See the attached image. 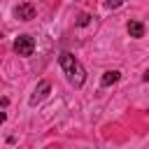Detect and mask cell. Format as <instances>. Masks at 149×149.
<instances>
[{
	"instance_id": "1",
	"label": "cell",
	"mask_w": 149,
	"mask_h": 149,
	"mask_svg": "<svg viewBox=\"0 0 149 149\" xmlns=\"http://www.w3.org/2000/svg\"><path fill=\"white\" fill-rule=\"evenodd\" d=\"M14 51H16L19 56H33V51H35V40H33L30 35H19V37L14 40Z\"/></svg>"
},
{
	"instance_id": "2",
	"label": "cell",
	"mask_w": 149,
	"mask_h": 149,
	"mask_svg": "<svg viewBox=\"0 0 149 149\" xmlns=\"http://www.w3.org/2000/svg\"><path fill=\"white\" fill-rule=\"evenodd\" d=\"M68 79H70V84H72V86H77V88L86 81V70H84V65H81L79 61H77V63H74V68L68 72Z\"/></svg>"
},
{
	"instance_id": "3",
	"label": "cell",
	"mask_w": 149,
	"mask_h": 149,
	"mask_svg": "<svg viewBox=\"0 0 149 149\" xmlns=\"http://www.w3.org/2000/svg\"><path fill=\"white\" fill-rule=\"evenodd\" d=\"M14 16H16L19 21H30V19H35V7H33V2H21V5H16V7H14Z\"/></svg>"
},
{
	"instance_id": "4",
	"label": "cell",
	"mask_w": 149,
	"mask_h": 149,
	"mask_svg": "<svg viewBox=\"0 0 149 149\" xmlns=\"http://www.w3.org/2000/svg\"><path fill=\"white\" fill-rule=\"evenodd\" d=\"M49 91H51V84H49V81H40V84L35 86L33 95H30V105H37L40 100H44V98L49 95Z\"/></svg>"
},
{
	"instance_id": "5",
	"label": "cell",
	"mask_w": 149,
	"mask_h": 149,
	"mask_svg": "<svg viewBox=\"0 0 149 149\" xmlns=\"http://www.w3.org/2000/svg\"><path fill=\"white\" fill-rule=\"evenodd\" d=\"M126 30H128V35L130 37H144V23H140V21H128V26H126Z\"/></svg>"
},
{
	"instance_id": "6",
	"label": "cell",
	"mask_w": 149,
	"mask_h": 149,
	"mask_svg": "<svg viewBox=\"0 0 149 149\" xmlns=\"http://www.w3.org/2000/svg\"><path fill=\"white\" fill-rule=\"evenodd\" d=\"M121 79V72L119 70H107L102 77H100V86H112V84H116Z\"/></svg>"
},
{
	"instance_id": "7",
	"label": "cell",
	"mask_w": 149,
	"mask_h": 149,
	"mask_svg": "<svg viewBox=\"0 0 149 149\" xmlns=\"http://www.w3.org/2000/svg\"><path fill=\"white\" fill-rule=\"evenodd\" d=\"M58 63H61V68H63V72L68 74V72H70V70L74 68V63H77V58H74L72 54H68V51H65V54H61V58H58Z\"/></svg>"
},
{
	"instance_id": "8",
	"label": "cell",
	"mask_w": 149,
	"mask_h": 149,
	"mask_svg": "<svg viewBox=\"0 0 149 149\" xmlns=\"http://www.w3.org/2000/svg\"><path fill=\"white\" fill-rule=\"evenodd\" d=\"M88 23H91V14H79L77 26H79V28H84V26H88Z\"/></svg>"
},
{
	"instance_id": "9",
	"label": "cell",
	"mask_w": 149,
	"mask_h": 149,
	"mask_svg": "<svg viewBox=\"0 0 149 149\" xmlns=\"http://www.w3.org/2000/svg\"><path fill=\"white\" fill-rule=\"evenodd\" d=\"M126 0H105V7L107 9H116V7H121Z\"/></svg>"
},
{
	"instance_id": "10",
	"label": "cell",
	"mask_w": 149,
	"mask_h": 149,
	"mask_svg": "<svg viewBox=\"0 0 149 149\" xmlns=\"http://www.w3.org/2000/svg\"><path fill=\"white\" fill-rule=\"evenodd\" d=\"M5 119H7V114H5V112H0V123H5Z\"/></svg>"
}]
</instances>
